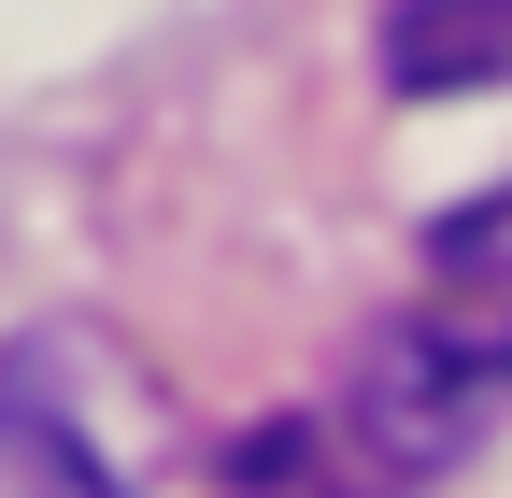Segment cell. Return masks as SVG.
Returning <instances> with one entry per match:
<instances>
[{
  "label": "cell",
  "instance_id": "cell-1",
  "mask_svg": "<svg viewBox=\"0 0 512 498\" xmlns=\"http://www.w3.org/2000/svg\"><path fill=\"white\" fill-rule=\"evenodd\" d=\"M498 399H512V370L441 314H399V328H370L356 342V385H342V442H356V470H384V484H441L484 427H498Z\"/></svg>",
  "mask_w": 512,
  "mask_h": 498
},
{
  "label": "cell",
  "instance_id": "cell-2",
  "mask_svg": "<svg viewBox=\"0 0 512 498\" xmlns=\"http://www.w3.org/2000/svg\"><path fill=\"white\" fill-rule=\"evenodd\" d=\"M0 498H128L114 456L72 427V399H57V356H43V342L0 356Z\"/></svg>",
  "mask_w": 512,
  "mask_h": 498
},
{
  "label": "cell",
  "instance_id": "cell-3",
  "mask_svg": "<svg viewBox=\"0 0 512 498\" xmlns=\"http://www.w3.org/2000/svg\"><path fill=\"white\" fill-rule=\"evenodd\" d=\"M384 86L399 100L512 86V0H384Z\"/></svg>",
  "mask_w": 512,
  "mask_h": 498
},
{
  "label": "cell",
  "instance_id": "cell-4",
  "mask_svg": "<svg viewBox=\"0 0 512 498\" xmlns=\"http://www.w3.org/2000/svg\"><path fill=\"white\" fill-rule=\"evenodd\" d=\"M427 299L512 370V185H498V200H470V214H441V242H427Z\"/></svg>",
  "mask_w": 512,
  "mask_h": 498
}]
</instances>
